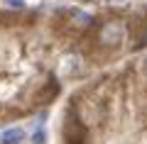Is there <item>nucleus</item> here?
Listing matches in <instances>:
<instances>
[{
	"label": "nucleus",
	"mask_w": 147,
	"mask_h": 144,
	"mask_svg": "<svg viewBox=\"0 0 147 144\" xmlns=\"http://www.w3.org/2000/svg\"><path fill=\"white\" fill-rule=\"evenodd\" d=\"M34 142L37 144H44V127L39 125V129H37V134H34Z\"/></svg>",
	"instance_id": "4"
},
{
	"label": "nucleus",
	"mask_w": 147,
	"mask_h": 144,
	"mask_svg": "<svg viewBox=\"0 0 147 144\" xmlns=\"http://www.w3.org/2000/svg\"><path fill=\"white\" fill-rule=\"evenodd\" d=\"M113 3H125V0H113Z\"/></svg>",
	"instance_id": "6"
},
{
	"label": "nucleus",
	"mask_w": 147,
	"mask_h": 144,
	"mask_svg": "<svg viewBox=\"0 0 147 144\" xmlns=\"http://www.w3.org/2000/svg\"><path fill=\"white\" fill-rule=\"evenodd\" d=\"M22 137H25L22 127H10V129H3V132H0V144H17V142H22Z\"/></svg>",
	"instance_id": "2"
},
{
	"label": "nucleus",
	"mask_w": 147,
	"mask_h": 144,
	"mask_svg": "<svg viewBox=\"0 0 147 144\" xmlns=\"http://www.w3.org/2000/svg\"><path fill=\"white\" fill-rule=\"evenodd\" d=\"M71 17H74V22H79L81 27L91 25V15H86V12H81V10H74V12H71Z\"/></svg>",
	"instance_id": "3"
},
{
	"label": "nucleus",
	"mask_w": 147,
	"mask_h": 144,
	"mask_svg": "<svg viewBox=\"0 0 147 144\" xmlns=\"http://www.w3.org/2000/svg\"><path fill=\"white\" fill-rule=\"evenodd\" d=\"M123 39H125V27H123V22H108V25H103V29H100V42L108 46H118L123 44Z\"/></svg>",
	"instance_id": "1"
},
{
	"label": "nucleus",
	"mask_w": 147,
	"mask_h": 144,
	"mask_svg": "<svg viewBox=\"0 0 147 144\" xmlns=\"http://www.w3.org/2000/svg\"><path fill=\"white\" fill-rule=\"evenodd\" d=\"M5 5H10V7H25V0H5Z\"/></svg>",
	"instance_id": "5"
}]
</instances>
